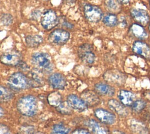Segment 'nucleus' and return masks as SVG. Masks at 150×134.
<instances>
[{
  "label": "nucleus",
  "mask_w": 150,
  "mask_h": 134,
  "mask_svg": "<svg viewBox=\"0 0 150 134\" xmlns=\"http://www.w3.org/2000/svg\"><path fill=\"white\" fill-rule=\"evenodd\" d=\"M16 106L21 114L27 116H33L38 111L37 101L32 95H26L20 98Z\"/></svg>",
  "instance_id": "nucleus-1"
},
{
  "label": "nucleus",
  "mask_w": 150,
  "mask_h": 134,
  "mask_svg": "<svg viewBox=\"0 0 150 134\" xmlns=\"http://www.w3.org/2000/svg\"><path fill=\"white\" fill-rule=\"evenodd\" d=\"M8 85L13 89L22 90L28 88L30 86L29 79L21 72H15L8 79Z\"/></svg>",
  "instance_id": "nucleus-2"
},
{
  "label": "nucleus",
  "mask_w": 150,
  "mask_h": 134,
  "mask_svg": "<svg viewBox=\"0 0 150 134\" xmlns=\"http://www.w3.org/2000/svg\"><path fill=\"white\" fill-rule=\"evenodd\" d=\"M84 13L88 21L96 23L100 21L103 17V12L97 6L87 4L84 6Z\"/></svg>",
  "instance_id": "nucleus-3"
},
{
  "label": "nucleus",
  "mask_w": 150,
  "mask_h": 134,
  "mask_svg": "<svg viewBox=\"0 0 150 134\" xmlns=\"http://www.w3.org/2000/svg\"><path fill=\"white\" fill-rule=\"evenodd\" d=\"M32 62L33 65L40 70H47L51 65V61L49 56L42 52H37L33 54Z\"/></svg>",
  "instance_id": "nucleus-4"
},
{
  "label": "nucleus",
  "mask_w": 150,
  "mask_h": 134,
  "mask_svg": "<svg viewBox=\"0 0 150 134\" xmlns=\"http://www.w3.org/2000/svg\"><path fill=\"white\" fill-rule=\"evenodd\" d=\"M40 22L42 26L46 30H50L55 27L59 22L56 12L52 9L46 11L42 14Z\"/></svg>",
  "instance_id": "nucleus-5"
},
{
  "label": "nucleus",
  "mask_w": 150,
  "mask_h": 134,
  "mask_svg": "<svg viewBox=\"0 0 150 134\" xmlns=\"http://www.w3.org/2000/svg\"><path fill=\"white\" fill-rule=\"evenodd\" d=\"M69 38L70 34L68 31L62 29H56L49 34L48 39L52 43L62 45L68 41Z\"/></svg>",
  "instance_id": "nucleus-6"
},
{
  "label": "nucleus",
  "mask_w": 150,
  "mask_h": 134,
  "mask_svg": "<svg viewBox=\"0 0 150 134\" xmlns=\"http://www.w3.org/2000/svg\"><path fill=\"white\" fill-rule=\"evenodd\" d=\"M78 55L81 61L86 63L92 64L95 61L93 48L90 44L84 43L80 46L78 49Z\"/></svg>",
  "instance_id": "nucleus-7"
},
{
  "label": "nucleus",
  "mask_w": 150,
  "mask_h": 134,
  "mask_svg": "<svg viewBox=\"0 0 150 134\" xmlns=\"http://www.w3.org/2000/svg\"><path fill=\"white\" fill-rule=\"evenodd\" d=\"M21 53L16 51L6 52L0 56L1 62L8 66H16L21 62Z\"/></svg>",
  "instance_id": "nucleus-8"
},
{
  "label": "nucleus",
  "mask_w": 150,
  "mask_h": 134,
  "mask_svg": "<svg viewBox=\"0 0 150 134\" xmlns=\"http://www.w3.org/2000/svg\"><path fill=\"white\" fill-rule=\"evenodd\" d=\"M94 115L102 123L107 125L114 123L116 120L115 116L112 112L101 108L96 109L94 111Z\"/></svg>",
  "instance_id": "nucleus-9"
},
{
  "label": "nucleus",
  "mask_w": 150,
  "mask_h": 134,
  "mask_svg": "<svg viewBox=\"0 0 150 134\" xmlns=\"http://www.w3.org/2000/svg\"><path fill=\"white\" fill-rule=\"evenodd\" d=\"M131 15L137 24L144 26L149 21V15L147 11L141 9H132L131 11Z\"/></svg>",
  "instance_id": "nucleus-10"
},
{
  "label": "nucleus",
  "mask_w": 150,
  "mask_h": 134,
  "mask_svg": "<svg viewBox=\"0 0 150 134\" xmlns=\"http://www.w3.org/2000/svg\"><path fill=\"white\" fill-rule=\"evenodd\" d=\"M133 51L145 59L150 61V46L141 41H135L132 46Z\"/></svg>",
  "instance_id": "nucleus-11"
},
{
  "label": "nucleus",
  "mask_w": 150,
  "mask_h": 134,
  "mask_svg": "<svg viewBox=\"0 0 150 134\" xmlns=\"http://www.w3.org/2000/svg\"><path fill=\"white\" fill-rule=\"evenodd\" d=\"M67 102L72 109L80 112L85 110L87 108L85 102L75 95H69L67 98Z\"/></svg>",
  "instance_id": "nucleus-12"
},
{
  "label": "nucleus",
  "mask_w": 150,
  "mask_h": 134,
  "mask_svg": "<svg viewBox=\"0 0 150 134\" xmlns=\"http://www.w3.org/2000/svg\"><path fill=\"white\" fill-rule=\"evenodd\" d=\"M49 83L54 89H63L66 85L65 77L60 73H54L49 77Z\"/></svg>",
  "instance_id": "nucleus-13"
},
{
  "label": "nucleus",
  "mask_w": 150,
  "mask_h": 134,
  "mask_svg": "<svg viewBox=\"0 0 150 134\" xmlns=\"http://www.w3.org/2000/svg\"><path fill=\"white\" fill-rule=\"evenodd\" d=\"M108 105L112 110L116 112L120 116H125L128 115V112L126 108L122 103L119 102L117 100L112 99H110L108 102Z\"/></svg>",
  "instance_id": "nucleus-14"
},
{
  "label": "nucleus",
  "mask_w": 150,
  "mask_h": 134,
  "mask_svg": "<svg viewBox=\"0 0 150 134\" xmlns=\"http://www.w3.org/2000/svg\"><path fill=\"white\" fill-rule=\"evenodd\" d=\"M96 92L101 95L113 96L115 93V89L111 86L104 83H97L94 86Z\"/></svg>",
  "instance_id": "nucleus-15"
},
{
  "label": "nucleus",
  "mask_w": 150,
  "mask_h": 134,
  "mask_svg": "<svg viewBox=\"0 0 150 134\" xmlns=\"http://www.w3.org/2000/svg\"><path fill=\"white\" fill-rule=\"evenodd\" d=\"M81 99L85 102L87 106H94L98 104L100 102L99 98L96 93L91 91L84 92L81 94Z\"/></svg>",
  "instance_id": "nucleus-16"
},
{
  "label": "nucleus",
  "mask_w": 150,
  "mask_h": 134,
  "mask_svg": "<svg viewBox=\"0 0 150 134\" xmlns=\"http://www.w3.org/2000/svg\"><path fill=\"white\" fill-rule=\"evenodd\" d=\"M131 34L139 39H145L148 37V34L143 26L137 23L132 24L130 27Z\"/></svg>",
  "instance_id": "nucleus-17"
},
{
  "label": "nucleus",
  "mask_w": 150,
  "mask_h": 134,
  "mask_svg": "<svg viewBox=\"0 0 150 134\" xmlns=\"http://www.w3.org/2000/svg\"><path fill=\"white\" fill-rule=\"evenodd\" d=\"M121 103L125 106H131L134 102V94L128 91L121 90L118 95Z\"/></svg>",
  "instance_id": "nucleus-18"
},
{
  "label": "nucleus",
  "mask_w": 150,
  "mask_h": 134,
  "mask_svg": "<svg viewBox=\"0 0 150 134\" xmlns=\"http://www.w3.org/2000/svg\"><path fill=\"white\" fill-rule=\"evenodd\" d=\"M104 77L107 81H110L112 83H119L122 82L124 75L118 71H109L105 73Z\"/></svg>",
  "instance_id": "nucleus-19"
},
{
  "label": "nucleus",
  "mask_w": 150,
  "mask_h": 134,
  "mask_svg": "<svg viewBox=\"0 0 150 134\" xmlns=\"http://www.w3.org/2000/svg\"><path fill=\"white\" fill-rule=\"evenodd\" d=\"M88 126L91 129L93 134H109L108 130L104 126L94 120H90Z\"/></svg>",
  "instance_id": "nucleus-20"
},
{
  "label": "nucleus",
  "mask_w": 150,
  "mask_h": 134,
  "mask_svg": "<svg viewBox=\"0 0 150 134\" xmlns=\"http://www.w3.org/2000/svg\"><path fill=\"white\" fill-rule=\"evenodd\" d=\"M25 42L26 45L30 48H36L39 46L43 42V38L38 35H28L26 37Z\"/></svg>",
  "instance_id": "nucleus-21"
},
{
  "label": "nucleus",
  "mask_w": 150,
  "mask_h": 134,
  "mask_svg": "<svg viewBox=\"0 0 150 134\" xmlns=\"http://www.w3.org/2000/svg\"><path fill=\"white\" fill-rule=\"evenodd\" d=\"M13 97V92L8 88L0 85V103L10 101Z\"/></svg>",
  "instance_id": "nucleus-22"
},
{
  "label": "nucleus",
  "mask_w": 150,
  "mask_h": 134,
  "mask_svg": "<svg viewBox=\"0 0 150 134\" xmlns=\"http://www.w3.org/2000/svg\"><path fill=\"white\" fill-rule=\"evenodd\" d=\"M49 103L52 106L57 107L62 102L61 95L57 92H53L50 93L47 96Z\"/></svg>",
  "instance_id": "nucleus-23"
},
{
  "label": "nucleus",
  "mask_w": 150,
  "mask_h": 134,
  "mask_svg": "<svg viewBox=\"0 0 150 134\" xmlns=\"http://www.w3.org/2000/svg\"><path fill=\"white\" fill-rule=\"evenodd\" d=\"M103 23L107 26L112 27L115 26L118 23L117 16L114 14H107L103 19Z\"/></svg>",
  "instance_id": "nucleus-24"
},
{
  "label": "nucleus",
  "mask_w": 150,
  "mask_h": 134,
  "mask_svg": "<svg viewBox=\"0 0 150 134\" xmlns=\"http://www.w3.org/2000/svg\"><path fill=\"white\" fill-rule=\"evenodd\" d=\"M70 132V129L63 124L54 125L52 128L51 134H67Z\"/></svg>",
  "instance_id": "nucleus-25"
},
{
  "label": "nucleus",
  "mask_w": 150,
  "mask_h": 134,
  "mask_svg": "<svg viewBox=\"0 0 150 134\" xmlns=\"http://www.w3.org/2000/svg\"><path fill=\"white\" fill-rule=\"evenodd\" d=\"M71 108L69 106L67 102H62L57 107V110L62 114L69 115L71 113Z\"/></svg>",
  "instance_id": "nucleus-26"
},
{
  "label": "nucleus",
  "mask_w": 150,
  "mask_h": 134,
  "mask_svg": "<svg viewBox=\"0 0 150 134\" xmlns=\"http://www.w3.org/2000/svg\"><path fill=\"white\" fill-rule=\"evenodd\" d=\"M146 106V103L143 100L138 99L134 101L131 105L132 109L135 112H140L145 108Z\"/></svg>",
  "instance_id": "nucleus-27"
},
{
  "label": "nucleus",
  "mask_w": 150,
  "mask_h": 134,
  "mask_svg": "<svg viewBox=\"0 0 150 134\" xmlns=\"http://www.w3.org/2000/svg\"><path fill=\"white\" fill-rule=\"evenodd\" d=\"M118 1L117 0H105V5L110 10L112 11H117L120 8V5L118 4Z\"/></svg>",
  "instance_id": "nucleus-28"
},
{
  "label": "nucleus",
  "mask_w": 150,
  "mask_h": 134,
  "mask_svg": "<svg viewBox=\"0 0 150 134\" xmlns=\"http://www.w3.org/2000/svg\"><path fill=\"white\" fill-rule=\"evenodd\" d=\"M1 20L4 25L8 26L12 23L13 17L9 14H4L1 15Z\"/></svg>",
  "instance_id": "nucleus-29"
},
{
  "label": "nucleus",
  "mask_w": 150,
  "mask_h": 134,
  "mask_svg": "<svg viewBox=\"0 0 150 134\" xmlns=\"http://www.w3.org/2000/svg\"><path fill=\"white\" fill-rule=\"evenodd\" d=\"M0 134H11L9 128L5 125H0Z\"/></svg>",
  "instance_id": "nucleus-30"
},
{
  "label": "nucleus",
  "mask_w": 150,
  "mask_h": 134,
  "mask_svg": "<svg viewBox=\"0 0 150 134\" xmlns=\"http://www.w3.org/2000/svg\"><path fill=\"white\" fill-rule=\"evenodd\" d=\"M72 134H90V133L84 129H77L74 130Z\"/></svg>",
  "instance_id": "nucleus-31"
},
{
  "label": "nucleus",
  "mask_w": 150,
  "mask_h": 134,
  "mask_svg": "<svg viewBox=\"0 0 150 134\" xmlns=\"http://www.w3.org/2000/svg\"><path fill=\"white\" fill-rule=\"evenodd\" d=\"M120 4H127L130 0H117Z\"/></svg>",
  "instance_id": "nucleus-32"
},
{
  "label": "nucleus",
  "mask_w": 150,
  "mask_h": 134,
  "mask_svg": "<svg viewBox=\"0 0 150 134\" xmlns=\"http://www.w3.org/2000/svg\"><path fill=\"white\" fill-rule=\"evenodd\" d=\"M4 114V110L2 109V108L1 107H0V118L2 117Z\"/></svg>",
  "instance_id": "nucleus-33"
},
{
  "label": "nucleus",
  "mask_w": 150,
  "mask_h": 134,
  "mask_svg": "<svg viewBox=\"0 0 150 134\" xmlns=\"http://www.w3.org/2000/svg\"><path fill=\"white\" fill-rule=\"evenodd\" d=\"M66 1L67 3H69V4H73L75 2V0H65Z\"/></svg>",
  "instance_id": "nucleus-34"
},
{
  "label": "nucleus",
  "mask_w": 150,
  "mask_h": 134,
  "mask_svg": "<svg viewBox=\"0 0 150 134\" xmlns=\"http://www.w3.org/2000/svg\"><path fill=\"white\" fill-rule=\"evenodd\" d=\"M113 134H124V133H122L121 132H120V131L116 130V131H114V132H113Z\"/></svg>",
  "instance_id": "nucleus-35"
},
{
  "label": "nucleus",
  "mask_w": 150,
  "mask_h": 134,
  "mask_svg": "<svg viewBox=\"0 0 150 134\" xmlns=\"http://www.w3.org/2000/svg\"><path fill=\"white\" fill-rule=\"evenodd\" d=\"M32 134H44V133H42V132H35V133H32Z\"/></svg>",
  "instance_id": "nucleus-36"
},
{
  "label": "nucleus",
  "mask_w": 150,
  "mask_h": 134,
  "mask_svg": "<svg viewBox=\"0 0 150 134\" xmlns=\"http://www.w3.org/2000/svg\"><path fill=\"white\" fill-rule=\"evenodd\" d=\"M149 29L150 31V23H149Z\"/></svg>",
  "instance_id": "nucleus-37"
},
{
  "label": "nucleus",
  "mask_w": 150,
  "mask_h": 134,
  "mask_svg": "<svg viewBox=\"0 0 150 134\" xmlns=\"http://www.w3.org/2000/svg\"><path fill=\"white\" fill-rule=\"evenodd\" d=\"M149 5H150V2H149Z\"/></svg>",
  "instance_id": "nucleus-38"
}]
</instances>
